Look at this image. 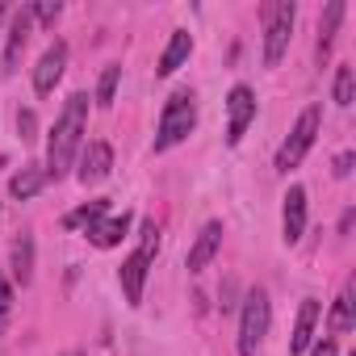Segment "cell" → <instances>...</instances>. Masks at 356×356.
<instances>
[{"mask_svg":"<svg viewBox=\"0 0 356 356\" xmlns=\"http://www.w3.org/2000/svg\"><path fill=\"white\" fill-rule=\"evenodd\" d=\"M352 327H356V314H352V285H343V293H339L335 306H331L327 331H331V335H348Z\"/></svg>","mask_w":356,"mask_h":356,"instance_id":"d6986e66","label":"cell"},{"mask_svg":"<svg viewBox=\"0 0 356 356\" xmlns=\"http://www.w3.org/2000/svg\"><path fill=\"white\" fill-rule=\"evenodd\" d=\"M252 122H256V92L248 84H235L227 92V147H239Z\"/></svg>","mask_w":356,"mask_h":356,"instance_id":"8992f818","label":"cell"},{"mask_svg":"<svg viewBox=\"0 0 356 356\" xmlns=\"http://www.w3.org/2000/svg\"><path fill=\"white\" fill-rule=\"evenodd\" d=\"M318 130H323V105H306L302 113H298V122L289 126V138L281 143V151H277V172H293L302 159H306V151L314 147V138H318Z\"/></svg>","mask_w":356,"mask_h":356,"instance_id":"277c9868","label":"cell"},{"mask_svg":"<svg viewBox=\"0 0 356 356\" xmlns=\"http://www.w3.org/2000/svg\"><path fill=\"white\" fill-rule=\"evenodd\" d=\"M63 67H67V42H51V47L42 51L38 67H34V92H38V97H51L55 84L63 80Z\"/></svg>","mask_w":356,"mask_h":356,"instance_id":"ba28073f","label":"cell"},{"mask_svg":"<svg viewBox=\"0 0 356 356\" xmlns=\"http://www.w3.org/2000/svg\"><path fill=\"white\" fill-rule=\"evenodd\" d=\"M9 323H13V281L0 277V335L9 331Z\"/></svg>","mask_w":356,"mask_h":356,"instance_id":"cb8c5ba5","label":"cell"},{"mask_svg":"<svg viewBox=\"0 0 356 356\" xmlns=\"http://www.w3.org/2000/svg\"><path fill=\"white\" fill-rule=\"evenodd\" d=\"M302 235H306V189L289 185L285 206H281V239L293 248V243H302Z\"/></svg>","mask_w":356,"mask_h":356,"instance_id":"9c48e42d","label":"cell"},{"mask_svg":"<svg viewBox=\"0 0 356 356\" xmlns=\"http://www.w3.org/2000/svg\"><path fill=\"white\" fill-rule=\"evenodd\" d=\"M352 218H356V214H352V210H348V214H343V218H339V235H348V231H352Z\"/></svg>","mask_w":356,"mask_h":356,"instance_id":"f1b7e54d","label":"cell"},{"mask_svg":"<svg viewBox=\"0 0 356 356\" xmlns=\"http://www.w3.org/2000/svg\"><path fill=\"white\" fill-rule=\"evenodd\" d=\"M42 185H47V172H42V168H22L13 181H9V197L30 202V197H38V193H42Z\"/></svg>","mask_w":356,"mask_h":356,"instance_id":"ac0fdd59","label":"cell"},{"mask_svg":"<svg viewBox=\"0 0 356 356\" xmlns=\"http://www.w3.org/2000/svg\"><path fill=\"white\" fill-rule=\"evenodd\" d=\"M314 327H318V302L314 298H302L298 323H293V339H289V356H302L314 343Z\"/></svg>","mask_w":356,"mask_h":356,"instance_id":"5bb4252c","label":"cell"},{"mask_svg":"<svg viewBox=\"0 0 356 356\" xmlns=\"http://www.w3.org/2000/svg\"><path fill=\"white\" fill-rule=\"evenodd\" d=\"M147 273H151V260L143 252H130L118 268V281H122V293L130 306H143V289H147Z\"/></svg>","mask_w":356,"mask_h":356,"instance_id":"8fae6325","label":"cell"},{"mask_svg":"<svg viewBox=\"0 0 356 356\" xmlns=\"http://www.w3.org/2000/svg\"><path fill=\"white\" fill-rule=\"evenodd\" d=\"M352 163H356V155H352V151H343V155H335V168H331V172L343 181V176H352Z\"/></svg>","mask_w":356,"mask_h":356,"instance_id":"83f0119b","label":"cell"},{"mask_svg":"<svg viewBox=\"0 0 356 356\" xmlns=\"http://www.w3.org/2000/svg\"><path fill=\"white\" fill-rule=\"evenodd\" d=\"M5 163H9V155H0V168H5Z\"/></svg>","mask_w":356,"mask_h":356,"instance_id":"4dcf8cb0","label":"cell"},{"mask_svg":"<svg viewBox=\"0 0 356 356\" xmlns=\"http://www.w3.org/2000/svg\"><path fill=\"white\" fill-rule=\"evenodd\" d=\"M306 352H310V356H339V343H335V339L327 335V339H318V343H310Z\"/></svg>","mask_w":356,"mask_h":356,"instance_id":"4316f807","label":"cell"},{"mask_svg":"<svg viewBox=\"0 0 356 356\" xmlns=\"http://www.w3.org/2000/svg\"><path fill=\"white\" fill-rule=\"evenodd\" d=\"M9 268H13V281H17L22 289L34 281V235H30V231H22V235L13 239V260H9Z\"/></svg>","mask_w":356,"mask_h":356,"instance_id":"e0dca14e","label":"cell"},{"mask_svg":"<svg viewBox=\"0 0 356 356\" xmlns=\"http://www.w3.org/2000/svg\"><path fill=\"white\" fill-rule=\"evenodd\" d=\"M17 130H22V138H26V143L34 138V130H38V122H34V109H22V113H17Z\"/></svg>","mask_w":356,"mask_h":356,"instance_id":"484cf974","label":"cell"},{"mask_svg":"<svg viewBox=\"0 0 356 356\" xmlns=\"http://www.w3.org/2000/svg\"><path fill=\"white\" fill-rule=\"evenodd\" d=\"M352 356H356V352H352Z\"/></svg>","mask_w":356,"mask_h":356,"instance_id":"d6a6232c","label":"cell"},{"mask_svg":"<svg viewBox=\"0 0 356 356\" xmlns=\"http://www.w3.org/2000/svg\"><path fill=\"white\" fill-rule=\"evenodd\" d=\"M331 92H335V105H343V109L356 101V72H352V63H339V67H335Z\"/></svg>","mask_w":356,"mask_h":356,"instance_id":"44dd1931","label":"cell"},{"mask_svg":"<svg viewBox=\"0 0 356 356\" xmlns=\"http://www.w3.org/2000/svg\"><path fill=\"white\" fill-rule=\"evenodd\" d=\"M105 214H109V197H97V202H84L80 210H72V214L63 218V227H67V231H88V227H92L97 218H105Z\"/></svg>","mask_w":356,"mask_h":356,"instance_id":"ffe728a7","label":"cell"},{"mask_svg":"<svg viewBox=\"0 0 356 356\" xmlns=\"http://www.w3.org/2000/svg\"><path fill=\"white\" fill-rule=\"evenodd\" d=\"M189 55H193V34H189V30H172L168 47H163V55H159V67H155V76H172V72L181 67Z\"/></svg>","mask_w":356,"mask_h":356,"instance_id":"2e32d148","label":"cell"},{"mask_svg":"<svg viewBox=\"0 0 356 356\" xmlns=\"http://www.w3.org/2000/svg\"><path fill=\"white\" fill-rule=\"evenodd\" d=\"M84 235H88V243H92V248L109 252V248H118V243L130 235V214H126V210H122V214H105V218H97Z\"/></svg>","mask_w":356,"mask_h":356,"instance_id":"4fadbf2b","label":"cell"},{"mask_svg":"<svg viewBox=\"0 0 356 356\" xmlns=\"http://www.w3.org/2000/svg\"><path fill=\"white\" fill-rule=\"evenodd\" d=\"M264 17V67H277L289 51V38H293V22H298V5L293 0H268L260 9Z\"/></svg>","mask_w":356,"mask_h":356,"instance_id":"3957f363","label":"cell"},{"mask_svg":"<svg viewBox=\"0 0 356 356\" xmlns=\"http://www.w3.org/2000/svg\"><path fill=\"white\" fill-rule=\"evenodd\" d=\"M118 80H122V67L109 63V67L101 72V80H97V105H101V109L113 105V97H118Z\"/></svg>","mask_w":356,"mask_h":356,"instance_id":"7402d4cb","label":"cell"},{"mask_svg":"<svg viewBox=\"0 0 356 356\" xmlns=\"http://www.w3.org/2000/svg\"><path fill=\"white\" fill-rule=\"evenodd\" d=\"M5 17H9V5H0V22H5Z\"/></svg>","mask_w":356,"mask_h":356,"instance_id":"f546056e","label":"cell"},{"mask_svg":"<svg viewBox=\"0 0 356 356\" xmlns=\"http://www.w3.org/2000/svg\"><path fill=\"white\" fill-rule=\"evenodd\" d=\"M30 30H34V17H30V5H26V9H17V13L9 17V38H5V72H9V76H13L17 63H22V51H26V42H30Z\"/></svg>","mask_w":356,"mask_h":356,"instance_id":"7c38bea8","label":"cell"},{"mask_svg":"<svg viewBox=\"0 0 356 356\" xmlns=\"http://www.w3.org/2000/svg\"><path fill=\"white\" fill-rule=\"evenodd\" d=\"M268 323H273V302L256 285V289H248L243 310H239V356H256L260 352V343L268 335Z\"/></svg>","mask_w":356,"mask_h":356,"instance_id":"5b68a950","label":"cell"},{"mask_svg":"<svg viewBox=\"0 0 356 356\" xmlns=\"http://www.w3.org/2000/svg\"><path fill=\"white\" fill-rule=\"evenodd\" d=\"M134 252H143L147 260H155V252H159V227H155V218H147L138 227V248Z\"/></svg>","mask_w":356,"mask_h":356,"instance_id":"603a6c76","label":"cell"},{"mask_svg":"<svg viewBox=\"0 0 356 356\" xmlns=\"http://www.w3.org/2000/svg\"><path fill=\"white\" fill-rule=\"evenodd\" d=\"M84 126H88V92H72L47 143V168H42L47 181H63L76 168V155L84 147Z\"/></svg>","mask_w":356,"mask_h":356,"instance_id":"6da1fadb","label":"cell"},{"mask_svg":"<svg viewBox=\"0 0 356 356\" xmlns=\"http://www.w3.org/2000/svg\"><path fill=\"white\" fill-rule=\"evenodd\" d=\"M339 22H343V0H331V5L323 9V22H318V42H314V59H318V67L331 59L335 34H339Z\"/></svg>","mask_w":356,"mask_h":356,"instance_id":"9a60e30c","label":"cell"},{"mask_svg":"<svg viewBox=\"0 0 356 356\" xmlns=\"http://www.w3.org/2000/svg\"><path fill=\"white\" fill-rule=\"evenodd\" d=\"M197 130V97L189 88H176L168 101H163V113H159V130H155V155L159 151H172L176 143H185L189 134Z\"/></svg>","mask_w":356,"mask_h":356,"instance_id":"7a4b0ae2","label":"cell"},{"mask_svg":"<svg viewBox=\"0 0 356 356\" xmlns=\"http://www.w3.org/2000/svg\"><path fill=\"white\" fill-rule=\"evenodd\" d=\"M109 168H113V147L101 143V138H92V143H84L80 155H76V181H80L84 189H88V185H101L105 176H109Z\"/></svg>","mask_w":356,"mask_h":356,"instance_id":"52a82bcc","label":"cell"},{"mask_svg":"<svg viewBox=\"0 0 356 356\" xmlns=\"http://www.w3.org/2000/svg\"><path fill=\"white\" fill-rule=\"evenodd\" d=\"M222 222L214 218V222H206L202 231H197V239H193V248H189V260H185V268L189 273H206L210 268V260L218 256V248H222Z\"/></svg>","mask_w":356,"mask_h":356,"instance_id":"30bf717a","label":"cell"},{"mask_svg":"<svg viewBox=\"0 0 356 356\" xmlns=\"http://www.w3.org/2000/svg\"><path fill=\"white\" fill-rule=\"evenodd\" d=\"M30 17L42 22V26H55L63 17V5H59V0H55V5H30Z\"/></svg>","mask_w":356,"mask_h":356,"instance_id":"d4e9b609","label":"cell"},{"mask_svg":"<svg viewBox=\"0 0 356 356\" xmlns=\"http://www.w3.org/2000/svg\"><path fill=\"white\" fill-rule=\"evenodd\" d=\"M63 356H84V352H63Z\"/></svg>","mask_w":356,"mask_h":356,"instance_id":"1f68e13d","label":"cell"}]
</instances>
